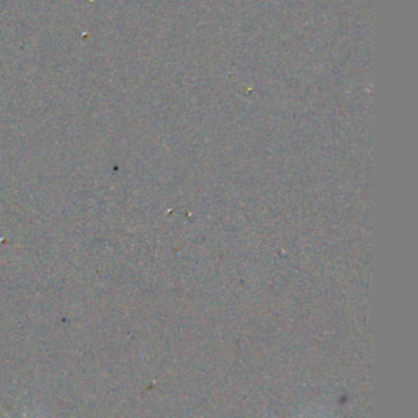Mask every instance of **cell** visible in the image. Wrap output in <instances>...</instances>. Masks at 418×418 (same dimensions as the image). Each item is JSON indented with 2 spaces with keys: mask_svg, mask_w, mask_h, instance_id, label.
Listing matches in <instances>:
<instances>
[{
  "mask_svg": "<svg viewBox=\"0 0 418 418\" xmlns=\"http://www.w3.org/2000/svg\"><path fill=\"white\" fill-rule=\"evenodd\" d=\"M9 418H12V417H9Z\"/></svg>",
  "mask_w": 418,
  "mask_h": 418,
  "instance_id": "6da1fadb",
  "label": "cell"
}]
</instances>
